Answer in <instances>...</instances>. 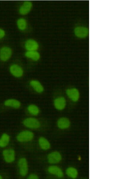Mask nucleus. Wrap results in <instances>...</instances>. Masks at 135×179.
Returning <instances> with one entry per match:
<instances>
[{"label":"nucleus","instance_id":"f257e3e1","mask_svg":"<svg viewBox=\"0 0 135 179\" xmlns=\"http://www.w3.org/2000/svg\"><path fill=\"white\" fill-rule=\"evenodd\" d=\"M34 137V134L32 131L29 130H24L18 134L16 137V139L19 142H28L32 141Z\"/></svg>","mask_w":135,"mask_h":179},{"label":"nucleus","instance_id":"f03ea898","mask_svg":"<svg viewBox=\"0 0 135 179\" xmlns=\"http://www.w3.org/2000/svg\"><path fill=\"white\" fill-rule=\"evenodd\" d=\"M26 127L31 129H37L41 126L40 123L37 119L34 117H28L25 119L22 122Z\"/></svg>","mask_w":135,"mask_h":179},{"label":"nucleus","instance_id":"7ed1b4c3","mask_svg":"<svg viewBox=\"0 0 135 179\" xmlns=\"http://www.w3.org/2000/svg\"><path fill=\"white\" fill-rule=\"evenodd\" d=\"M17 165L20 175L21 177H25L28 174V165L26 159L24 157L19 159Z\"/></svg>","mask_w":135,"mask_h":179},{"label":"nucleus","instance_id":"20e7f679","mask_svg":"<svg viewBox=\"0 0 135 179\" xmlns=\"http://www.w3.org/2000/svg\"><path fill=\"white\" fill-rule=\"evenodd\" d=\"M62 159L61 154L59 152L56 151L51 152L47 156V162L52 165H55L59 163Z\"/></svg>","mask_w":135,"mask_h":179},{"label":"nucleus","instance_id":"39448f33","mask_svg":"<svg viewBox=\"0 0 135 179\" xmlns=\"http://www.w3.org/2000/svg\"><path fill=\"white\" fill-rule=\"evenodd\" d=\"M2 155L4 161L7 163H12L15 159V152L13 149H4L2 151Z\"/></svg>","mask_w":135,"mask_h":179},{"label":"nucleus","instance_id":"423d86ee","mask_svg":"<svg viewBox=\"0 0 135 179\" xmlns=\"http://www.w3.org/2000/svg\"><path fill=\"white\" fill-rule=\"evenodd\" d=\"M47 171L50 174L58 178H62L64 175V172L62 169L55 165L49 166L47 168Z\"/></svg>","mask_w":135,"mask_h":179},{"label":"nucleus","instance_id":"0eeeda50","mask_svg":"<svg viewBox=\"0 0 135 179\" xmlns=\"http://www.w3.org/2000/svg\"><path fill=\"white\" fill-rule=\"evenodd\" d=\"M12 54L11 49L8 46H4L0 49V59L3 61H6L11 57Z\"/></svg>","mask_w":135,"mask_h":179},{"label":"nucleus","instance_id":"6e6552de","mask_svg":"<svg viewBox=\"0 0 135 179\" xmlns=\"http://www.w3.org/2000/svg\"><path fill=\"white\" fill-rule=\"evenodd\" d=\"M67 95L72 101L76 102L80 98V93L76 88H71L68 89L66 91Z\"/></svg>","mask_w":135,"mask_h":179},{"label":"nucleus","instance_id":"1a4fd4ad","mask_svg":"<svg viewBox=\"0 0 135 179\" xmlns=\"http://www.w3.org/2000/svg\"><path fill=\"white\" fill-rule=\"evenodd\" d=\"M9 71L13 76L17 78L21 77L23 74V71L22 68L16 64H11L10 67Z\"/></svg>","mask_w":135,"mask_h":179},{"label":"nucleus","instance_id":"9d476101","mask_svg":"<svg viewBox=\"0 0 135 179\" xmlns=\"http://www.w3.org/2000/svg\"><path fill=\"white\" fill-rule=\"evenodd\" d=\"M32 5V3L31 2L29 1H24L19 8V13L22 15L27 14L31 11Z\"/></svg>","mask_w":135,"mask_h":179},{"label":"nucleus","instance_id":"9b49d317","mask_svg":"<svg viewBox=\"0 0 135 179\" xmlns=\"http://www.w3.org/2000/svg\"><path fill=\"white\" fill-rule=\"evenodd\" d=\"M70 124V122L69 120L65 117L59 118L57 122V127L61 130H65L68 128Z\"/></svg>","mask_w":135,"mask_h":179},{"label":"nucleus","instance_id":"f8f14e48","mask_svg":"<svg viewBox=\"0 0 135 179\" xmlns=\"http://www.w3.org/2000/svg\"><path fill=\"white\" fill-rule=\"evenodd\" d=\"M65 99L63 96H59L56 98L54 101V105L55 108L58 110L64 109L66 105Z\"/></svg>","mask_w":135,"mask_h":179},{"label":"nucleus","instance_id":"ddd939ff","mask_svg":"<svg viewBox=\"0 0 135 179\" xmlns=\"http://www.w3.org/2000/svg\"><path fill=\"white\" fill-rule=\"evenodd\" d=\"M39 45L35 40L29 39L27 40L25 43V47L27 51H36L38 49Z\"/></svg>","mask_w":135,"mask_h":179},{"label":"nucleus","instance_id":"4468645a","mask_svg":"<svg viewBox=\"0 0 135 179\" xmlns=\"http://www.w3.org/2000/svg\"><path fill=\"white\" fill-rule=\"evenodd\" d=\"M38 142L40 148L42 150L46 151L51 147V144L49 140L44 137H40L38 140Z\"/></svg>","mask_w":135,"mask_h":179},{"label":"nucleus","instance_id":"2eb2a0df","mask_svg":"<svg viewBox=\"0 0 135 179\" xmlns=\"http://www.w3.org/2000/svg\"><path fill=\"white\" fill-rule=\"evenodd\" d=\"M88 30L83 27H77L74 29L75 35L78 37L82 38L86 37L88 34Z\"/></svg>","mask_w":135,"mask_h":179},{"label":"nucleus","instance_id":"dca6fc26","mask_svg":"<svg viewBox=\"0 0 135 179\" xmlns=\"http://www.w3.org/2000/svg\"><path fill=\"white\" fill-rule=\"evenodd\" d=\"M30 86L37 93H41L44 90V88L41 83L38 80H33L29 82Z\"/></svg>","mask_w":135,"mask_h":179},{"label":"nucleus","instance_id":"f3484780","mask_svg":"<svg viewBox=\"0 0 135 179\" xmlns=\"http://www.w3.org/2000/svg\"><path fill=\"white\" fill-rule=\"evenodd\" d=\"M4 104L7 107L16 109L19 108L21 106L20 102L14 99H10L6 100L4 101Z\"/></svg>","mask_w":135,"mask_h":179},{"label":"nucleus","instance_id":"a211bd4d","mask_svg":"<svg viewBox=\"0 0 135 179\" xmlns=\"http://www.w3.org/2000/svg\"><path fill=\"white\" fill-rule=\"evenodd\" d=\"M10 137L7 133H3L0 137V147L4 148L6 147L9 143Z\"/></svg>","mask_w":135,"mask_h":179},{"label":"nucleus","instance_id":"6ab92c4d","mask_svg":"<svg viewBox=\"0 0 135 179\" xmlns=\"http://www.w3.org/2000/svg\"><path fill=\"white\" fill-rule=\"evenodd\" d=\"M65 173L68 177L72 179L76 178L78 175L77 170L73 167L67 168L66 169Z\"/></svg>","mask_w":135,"mask_h":179},{"label":"nucleus","instance_id":"aec40b11","mask_svg":"<svg viewBox=\"0 0 135 179\" xmlns=\"http://www.w3.org/2000/svg\"><path fill=\"white\" fill-rule=\"evenodd\" d=\"M25 56L33 61H37L40 58V55L36 51H27L25 53Z\"/></svg>","mask_w":135,"mask_h":179},{"label":"nucleus","instance_id":"412c9836","mask_svg":"<svg viewBox=\"0 0 135 179\" xmlns=\"http://www.w3.org/2000/svg\"><path fill=\"white\" fill-rule=\"evenodd\" d=\"M28 112L31 115L33 116H37L40 113V109L36 105L32 104L29 105L27 108Z\"/></svg>","mask_w":135,"mask_h":179},{"label":"nucleus","instance_id":"4be33fe9","mask_svg":"<svg viewBox=\"0 0 135 179\" xmlns=\"http://www.w3.org/2000/svg\"><path fill=\"white\" fill-rule=\"evenodd\" d=\"M16 24L18 28L21 30H24L27 27V22L26 20L24 18L18 19L16 21Z\"/></svg>","mask_w":135,"mask_h":179},{"label":"nucleus","instance_id":"5701e85b","mask_svg":"<svg viewBox=\"0 0 135 179\" xmlns=\"http://www.w3.org/2000/svg\"><path fill=\"white\" fill-rule=\"evenodd\" d=\"M27 178L28 179H38L39 178V177L36 174L31 173L28 175Z\"/></svg>","mask_w":135,"mask_h":179},{"label":"nucleus","instance_id":"b1692460","mask_svg":"<svg viewBox=\"0 0 135 179\" xmlns=\"http://www.w3.org/2000/svg\"><path fill=\"white\" fill-rule=\"evenodd\" d=\"M5 32L4 30L0 28V40L4 38L5 35Z\"/></svg>","mask_w":135,"mask_h":179},{"label":"nucleus","instance_id":"393cba45","mask_svg":"<svg viewBox=\"0 0 135 179\" xmlns=\"http://www.w3.org/2000/svg\"><path fill=\"white\" fill-rule=\"evenodd\" d=\"M2 178H3L1 174H0V179H2Z\"/></svg>","mask_w":135,"mask_h":179}]
</instances>
